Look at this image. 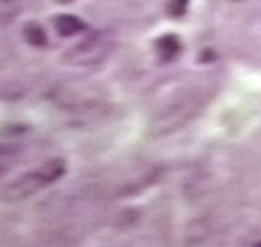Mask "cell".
<instances>
[{
    "label": "cell",
    "instance_id": "obj_9",
    "mask_svg": "<svg viewBox=\"0 0 261 247\" xmlns=\"http://www.w3.org/2000/svg\"><path fill=\"white\" fill-rule=\"evenodd\" d=\"M252 247H261V242H254V245H252Z\"/></svg>",
    "mask_w": 261,
    "mask_h": 247
},
{
    "label": "cell",
    "instance_id": "obj_1",
    "mask_svg": "<svg viewBox=\"0 0 261 247\" xmlns=\"http://www.w3.org/2000/svg\"><path fill=\"white\" fill-rule=\"evenodd\" d=\"M208 95H211L208 90H199V88H192L188 93L178 95V99L169 102L162 111L155 114V118L150 120V134L153 136H167V134L185 127L206 106Z\"/></svg>",
    "mask_w": 261,
    "mask_h": 247
},
{
    "label": "cell",
    "instance_id": "obj_2",
    "mask_svg": "<svg viewBox=\"0 0 261 247\" xmlns=\"http://www.w3.org/2000/svg\"><path fill=\"white\" fill-rule=\"evenodd\" d=\"M65 171H67L65 159H58V157L49 159V162L42 164L40 169H33V171H28L12 180V183L0 192V199H3V201H23V199L37 194L40 189L54 185L56 180H60L65 176Z\"/></svg>",
    "mask_w": 261,
    "mask_h": 247
},
{
    "label": "cell",
    "instance_id": "obj_5",
    "mask_svg": "<svg viewBox=\"0 0 261 247\" xmlns=\"http://www.w3.org/2000/svg\"><path fill=\"white\" fill-rule=\"evenodd\" d=\"M155 51H158L162 63H169V60H173L180 53V40H178L176 35H162V37L155 42Z\"/></svg>",
    "mask_w": 261,
    "mask_h": 247
},
{
    "label": "cell",
    "instance_id": "obj_6",
    "mask_svg": "<svg viewBox=\"0 0 261 247\" xmlns=\"http://www.w3.org/2000/svg\"><path fill=\"white\" fill-rule=\"evenodd\" d=\"M23 37H25V42H28L30 46H37V49L46 46V42H49V37H46V30L42 28L37 21H30V23L25 25V28H23Z\"/></svg>",
    "mask_w": 261,
    "mask_h": 247
},
{
    "label": "cell",
    "instance_id": "obj_3",
    "mask_svg": "<svg viewBox=\"0 0 261 247\" xmlns=\"http://www.w3.org/2000/svg\"><path fill=\"white\" fill-rule=\"evenodd\" d=\"M116 49V37L111 33H93L86 40L76 42L63 53V63L74 65V67H90V65H99L114 53Z\"/></svg>",
    "mask_w": 261,
    "mask_h": 247
},
{
    "label": "cell",
    "instance_id": "obj_8",
    "mask_svg": "<svg viewBox=\"0 0 261 247\" xmlns=\"http://www.w3.org/2000/svg\"><path fill=\"white\" fill-rule=\"evenodd\" d=\"M185 12H188V0H171V3H169V14L171 16L180 19Z\"/></svg>",
    "mask_w": 261,
    "mask_h": 247
},
{
    "label": "cell",
    "instance_id": "obj_7",
    "mask_svg": "<svg viewBox=\"0 0 261 247\" xmlns=\"http://www.w3.org/2000/svg\"><path fill=\"white\" fill-rule=\"evenodd\" d=\"M23 0H0V21H12L21 14Z\"/></svg>",
    "mask_w": 261,
    "mask_h": 247
},
{
    "label": "cell",
    "instance_id": "obj_4",
    "mask_svg": "<svg viewBox=\"0 0 261 247\" xmlns=\"http://www.w3.org/2000/svg\"><path fill=\"white\" fill-rule=\"evenodd\" d=\"M54 25L60 37H74V35H79L86 30V23L74 14H58L54 19Z\"/></svg>",
    "mask_w": 261,
    "mask_h": 247
}]
</instances>
